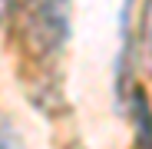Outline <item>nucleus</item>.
<instances>
[{"instance_id":"nucleus-2","label":"nucleus","mask_w":152,"mask_h":149,"mask_svg":"<svg viewBox=\"0 0 152 149\" xmlns=\"http://www.w3.org/2000/svg\"><path fill=\"white\" fill-rule=\"evenodd\" d=\"M139 63L152 73V0H145L139 13Z\"/></svg>"},{"instance_id":"nucleus-1","label":"nucleus","mask_w":152,"mask_h":149,"mask_svg":"<svg viewBox=\"0 0 152 149\" xmlns=\"http://www.w3.org/2000/svg\"><path fill=\"white\" fill-rule=\"evenodd\" d=\"M20 43L33 60H53L69 40L73 0H13Z\"/></svg>"},{"instance_id":"nucleus-3","label":"nucleus","mask_w":152,"mask_h":149,"mask_svg":"<svg viewBox=\"0 0 152 149\" xmlns=\"http://www.w3.org/2000/svg\"><path fill=\"white\" fill-rule=\"evenodd\" d=\"M10 17H13V0H0V30L7 27Z\"/></svg>"}]
</instances>
